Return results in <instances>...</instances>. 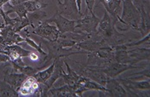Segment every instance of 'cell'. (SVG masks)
<instances>
[{
  "label": "cell",
  "instance_id": "obj_1",
  "mask_svg": "<svg viewBox=\"0 0 150 97\" xmlns=\"http://www.w3.org/2000/svg\"><path fill=\"white\" fill-rule=\"evenodd\" d=\"M121 20L123 21V24L137 31L141 21V15L131 0L122 1Z\"/></svg>",
  "mask_w": 150,
  "mask_h": 97
},
{
  "label": "cell",
  "instance_id": "obj_2",
  "mask_svg": "<svg viewBox=\"0 0 150 97\" xmlns=\"http://www.w3.org/2000/svg\"><path fill=\"white\" fill-rule=\"evenodd\" d=\"M100 20V19L98 18L94 13H90L86 10L85 14L81 15V18L76 20L74 33H86L94 34L96 33V28Z\"/></svg>",
  "mask_w": 150,
  "mask_h": 97
},
{
  "label": "cell",
  "instance_id": "obj_3",
  "mask_svg": "<svg viewBox=\"0 0 150 97\" xmlns=\"http://www.w3.org/2000/svg\"><path fill=\"white\" fill-rule=\"evenodd\" d=\"M44 21L49 24L54 23L56 25L60 34H64L67 33H74L76 23V20H69V18L62 15L58 12L54 14L51 18Z\"/></svg>",
  "mask_w": 150,
  "mask_h": 97
},
{
  "label": "cell",
  "instance_id": "obj_4",
  "mask_svg": "<svg viewBox=\"0 0 150 97\" xmlns=\"http://www.w3.org/2000/svg\"><path fill=\"white\" fill-rule=\"evenodd\" d=\"M96 67L100 68L108 78H117V77L118 75L125 73V71L138 68V67H137L135 65L120 63V62H117L116 61H110L103 67Z\"/></svg>",
  "mask_w": 150,
  "mask_h": 97
},
{
  "label": "cell",
  "instance_id": "obj_5",
  "mask_svg": "<svg viewBox=\"0 0 150 97\" xmlns=\"http://www.w3.org/2000/svg\"><path fill=\"white\" fill-rule=\"evenodd\" d=\"M33 33L37 34L41 37L42 38L51 42L57 41L60 36V33L58 30L57 26H51L49 23H46L45 21H41L37 26H35Z\"/></svg>",
  "mask_w": 150,
  "mask_h": 97
},
{
  "label": "cell",
  "instance_id": "obj_6",
  "mask_svg": "<svg viewBox=\"0 0 150 97\" xmlns=\"http://www.w3.org/2000/svg\"><path fill=\"white\" fill-rule=\"evenodd\" d=\"M58 12L70 20H78L82 15L78 10L76 0H64L63 3L58 1Z\"/></svg>",
  "mask_w": 150,
  "mask_h": 97
},
{
  "label": "cell",
  "instance_id": "obj_7",
  "mask_svg": "<svg viewBox=\"0 0 150 97\" xmlns=\"http://www.w3.org/2000/svg\"><path fill=\"white\" fill-rule=\"evenodd\" d=\"M104 6L105 11L112 17L116 23L121 22V13H122V1L120 0H99Z\"/></svg>",
  "mask_w": 150,
  "mask_h": 97
},
{
  "label": "cell",
  "instance_id": "obj_8",
  "mask_svg": "<svg viewBox=\"0 0 150 97\" xmlns=\"http://www.w3.org/2000/svg\"><path fill=\"white\" fill-rule=\"evenodd\" d=\"M81 69V75L85 76L96 83L105 86L106 84V81L108 79V77L105 74L100 68L96 67H87V66H80Z\"/></svg>",
  "mask_w": 150,
  "mask_h": 97
},
{
  "label": "cell",
  "instance_id": "obj_9",
  "mask_svg": "<svg viewBox=\"0 0 150 97\" xmlns=\"http://www.w3.org/2000/svg\"><path fill=\"white\" fill-rule=\"evenodd\" d=\"M107 91L105 96H129V93L117 78H108L105 85Z\"/></svg>",
  "mask_w": 150,
  "mask_h": 97
},
{
  "label": "cell",
  "instance_id": "obj_10",
  "mask_svg": "<svg viewBox=\"0 0 150 97\" xmlns=\"http://www.w3.org/2000/svg\"><path fill=\"white\" fill-rule=\"evenodd\" d=\"M5 54L9 55L11 61L16 62L23 57H28L31 54V51L24 49L16 44H11L5 47Z\"/></svg>",
  "mask_w": 150,
  "mask_h": 97
},
{
  "label": "cell",
  "instance_id": "obj_11",
  "mask_svg": "<svg viewBox=\"0 0 150 97\" xmlns=\"http://www.w3.org/2000/svg\"><path fill=\"white\" fill-rule=\"evenodd\" d=\"M129 56L134 61L135 63H137L141 61H149V48H135L127 50Z\"/></svg>",
  "mask_w": 150,
  "mask_h": 97
},
{
  "label": "cell",
  "instance_id": "obj_12",
  "mask_svg": "<svg viewBox=\"0 0 150 97\" xmlns=\"http://www.w3.org/2000/svg\"><path fill=\"white\" fill-rule=\"evenodd\" d=\"M28 78L24 73H4V81L11 86L16 90L23 85V81Z\"/></svg>",
  "mask_w": 150,
  "mask_h": 97
},
{
  "label": "cell",
  "instance_id": "obj_13",
  "mask_svg": "<svg viewBox=\"0 0 150 97\" xmlns=\"http://www.w3.org/2000/svg\"><path fill=\"white\" fill-rule=\"evenodd\" d=\"M46 96H63V97H72L76 96V92L70 89L67 85H64L59 88H51L47 93Z\"/></svg>",
  "mask_w": 150,
  "mask_h": 97
},
{
  "label": "cell",
  "instance_id": "obj_14",
  "mask_svg": "<svg viewBox=\"0 0 150 97\" xmlns=\"http://www.w3.org/2000/svg\"><path fill=\"white\" fill-rule=\"evenodd\" d=\"M139 11H140V15H141V21H140V24H139L137 31L141 33L142 36L144 37L149 33V15L146 12L145 8L141 9Z\"/></svg>",
  "mask_w": 150,
  "mask_h": 97
},
{
  "label": "cell",
  "instance_id": "obj_15",
  "mask_svg": "<svg viewBox=\"0 0 150 97\" xmlns=\"http://www.w3.org/2000/svg\"><path fill=\"white\" fill-rule=\"evenodd\" d=\"M54 67H55V62L53 61L52 63V65L50 67H48L46 70L43 71H39L38 73H36L33 76L35 79L37 80V82L40 85H45L46 83V81L51 78L52 74L54 71Z\"/></svg>",
  "mask_w": 150,
  "mask_h": 97
},
{
  "label": "cell",
  "instance_id": "obj_16",
  "mask_svg": "<svg viewBox=\"0 0 150 97\" xmlns=\"http://www.w3.org/2000/svg\"><path fill=\"white\" fill-rule=\"evenodd\" d=\"M22 3L24 5L28 13L41 10L47 6V4L39 0H23Z\"/></svg>",
  "mask_w": 150,
  "mask_h": 97
},
{
  "label": "cell",
  "instance_id": "obj_17",
  "mask_svg": "<svg viewBox=\"0 0 150 97\" xmlns=\"http://www.w3.org/2000/svg\"><path fill=\"white\" fill-rule=\"evenodd\" d=\"M0 96H18V94L9 84L0 80Z\"/></svg>",
  "mask_w": 150,
  "mask_h": 97
},
{
  "label": "cell",
  "instance_id": "obj_18",
  "mask_svg": "<svg viewBox=\"0 0 150 97\" xmlns=\"http://www.w3.org/2000/svg\"><path fill=\"white\" fill-rule=\"evenodd\" d=\"M46 15L45 12H42L40 10L39 11H35V12H30L28 14H27V17L29 21V23H30V26L35 28V23H38V25L40 24L41 21V20L46 17Z\"/></svg>",
  "mask_w": 150,
  "mask_h": 97
},
{
  "label": "cell",
  "instance_id": "obj_19",
  "mask_svg": "<svg viewBox=\"0 0 150 97\" xmlns=\"http://www.w3.org/2000/svg\"><path fill=\"white\" fill-rule=\"evenodd\" d=\"M131 2L137 8V10H140L141 9L145 8V5L149 3V0H131Z\"/></svg>",
  "mask_w": 150,
  "mask_h": 97
},
{
  "label": "cell",
  "instance_id": "obj_20",
  "mask_svg": "<svg viewBox=\"0 0 150 97\" xmlns=\"http://www.w3.org/2000/svg\"><path fill=\"white\" fill-rule=\"evenodd\" d=\"M96 0H86V3H87V10L89 11L90 13H93V6L95 3Z\"/></svg>",
  "mask_w": 150,
  "mask_h": 97
},
{
  "label": "cell",
  "instance_id": "obj_21",
  "mask_svg": "<svg viewBox=\"0 0 150 97\" xmlns=\"http://www.w3.org/2000/svg\"><path fill=\"white\" fill-rule=\"evenodd\" d=\"M11 61V58L9 57L8 55L4 54V53H0V62H10Z\"/></svg>",
  "mask_w": 150,
  "mask_h": 97
},
{
  "label": "cell",
  "instance_id": "obj_22",
  "mask_svg": "<svg viewBox=\"0 0 150 97\" xmlns=\"http://www.w3.org/2000/svg\"><path fill=\"white\" fill-rule=\"evenodd\" d=\"M39 52H31V54L29 55V58L30 60L33 61H37L39 60Z\"/></svg>",
  "mask_w": 150,
  "mask_h": 97
},
{
  "label": "cell",
  "instance_id": "obj_23",
  "mask_svg": "<svg viewBox=\"0 0 150 97\" xmlns=\"http://www.w3.org/2000/svg\"><path fill=\"white\" fill-rule=\"evenodd\" d=\"M6 26V24H5V21L4 20V18L2 16H0V30L4 28Z\"/></svg>",
  "mask_w": 150,
  "mask_h": 97
},
{
  "label": "cell",
  "instance_id": "obj_24",
  "mask_svg": "<svg viewBox=\"0 0 150 97\" xmlns=\"http://www.w3.org/2000/svg\"><path fill=\"white\" fill-rule=\"evenodd\" d=\"M0 33H1V30H0Z\"/></svg>",
  "mask_w": 150,
  "mask_h": 97
},
{
  "label": "cell",
  "instance_id": "obj_25",
  "mask_svg": "<svg viewBox=\"0 0 150 97\" xmlns=\"http://www.w3.org/2000/svg\"><path fill=\"white\" fill-rule=\"evenodd\" d=\"M120 1H123V0H120Z\"/></svg>",
  "mask_w": 150,
  "mask_h": 97
},
{
  "label": "cell",
  "instance_id": "obj_26",
  "mask_svg": "<svg viewBox=\"0 0 150 97\" xmlns=\"http://www.w3.org/2000/svg\"><path fill=\"white\" fill-rule=\"evenodd\" d=\"M39 1H40V0H39Z\"/></svg>",
  "mask_w": 150,
  "mask_h": 97
}]
</instances>
